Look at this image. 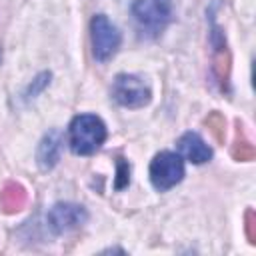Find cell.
<instances>
[{
    "label": "cell",
    "instance_id": "cell-9",
    "mask_svg": "<svg viewBox=\"0 0 256 256\" xmlns=\"http://www.w3.org/2000/svg\"><path fill=\"white\" fill-rule=\"evenodd\" d=\"M60 150H62V136L58 130H50L40 146H38V164L42 170H50L52 166H56V162L60 160Z\"/></svg>",
    "mask_w": 256,
    "mask_h": 256
},
{
    "label": "cell",
    "instance_id": "cell-2",
    "mask_svg": "<svg viewBox=\"0 0 256 256\" xmlns=\"http://www.w3.org/2000/svg\"><path fill=\"white\" fill-rule=\"evenodd\" d=\"M132 14L142 30L156 36L172 18V0H136Z\"/></svg>",
    "mask_w": 256,
    "mask_h": 256
},
{
    "label": "cell",
    "instance_id": "cell-12",
    "mask_svg": "<svg viewBox=\"0 0 256 256\" xmlns=\"http://www.w3.org/2000/svg\"><path fill=\"white\" fill-rule=\"evenodd\" d=\"M204 126L210 130V134L214 136V140L218 144H224V138H226V120L220 112H210L206 118H204Z\"/></svg>",
    "mask_w": 256,
    "mask_h": 256
},
{
    "label": "cell",
    "instance_id": "cell-4",
    "mask_svg": "<svg viewBox=\"0 0 256 256\" xmlns=\"http://www.w3.org/2000/svg\"><path fill=\"white\" fill-rule=\"evenodd\" d=\"M90 36H92V52L98 62H106L116 54L120 46V32L104 14H96L92 18Z\"/></svg>",
    "mask_w": 256,
    "mask_h": 256
},
{
    "label": "cell",
    "instance_id": "cell-6",
    "mask_svg": "<svg viewBox=\"0 0 256 256\" xmlns=\"http://www.w3.org/2000/svg\"><path fill=\"white\" fill-rule=\"evenodd\" d=\"M88 220V214L82 206L70 204V202H58L48 212V224L56 234L70 232L78 226H82Z\"/></svg>",
    "mask_w": 256,
    "mask_h": 256
},
{
    "label": "cell",
    "instance_id": "cell-7",
    "mask_svg": "<svg viewBox=\"0 0 256 256\" xmlns=\"http://www.w3.org/2000/svg\"><path fill=\"white\" fill-rule=\"evenodd\" d=\"M210 44H212V72L220 84L222 90L228 92V80H230V52L226 46V38L218 26L212 28L210 34Z\"/></svg>",
    "mask_w": 256,
    "mask_h": 256
},
{
    "label": "cell",
    "instance_id": "cell-3",
    "mask_svg": "<svg viewBox=\"0 0 256 256\" xmlns=\"http://www.w3.org/2000/svg\"><path fill=\"white\" fill-rule=\"evenodd\" d=\"M184 178V162L174 152H160L150 162V180L152 186L160 192L170 190Z\"/></svg>",
    "mask_w": 256,
    "mask_h": 256
},
{
    "label": "cell",
    "instance_id": "cell-14",
    "mask_svg": "<svg viewBox=\"0 0 256 256\" xmlns=\"http://www.w3.org/2000/svg\"><path fill=\"white\" fill-rule=\"evenodd\" d=\"M128 182H130V166H128V162L124 160V158H118V176H116V188L118 190H122L124 186H128Z\"/></svg>",
    "mask_w": 256,
    "mask_h": 256
},
{
    "label": "cell",
    "instance_id": "cell-8",
    "mask_svg": "<svg viewBox=\"0 0 256 256\" xmlns=\"http://www.w3.org/2000/svg\"><path fill=\"white\" fill-rule=\"evenodd\" d=\"M178 150H180V154H182L186 160H190V162H194V164H204V162H208V160L212 158L210 146H208L196 132H186V134H182V136L178 138Z\"/></svg>",
    "mask_w": 256,
    "mask_h": 256
},
{
    "label": "cell",
    "instance_id": "cell-15",
    "mask_svg": "<svg viewBox=\"0 0 256 256\" xmlns=\"http://www.w3.org/2000/svg\"><path fill=\"white\" fill-rule=\"evenodd\" d=\"M48 80H50V74H40L38 78H36V82H34V86H30V90H28V94L30 96H34L42 86H46L48 84Z\"/></svg>",
    "mask_w": 256,
    "mask_h": 256
},
{
    "label": "cell",
    "instance_id": "cell-13",
    "mask_svg": "<svg viewBox=\"0 0 256 256\" xmlns=\"http://www.w3.org/2000/svg\"><path fill=\"white\" fill-rule=\"evenodd\" d=\"M244 228H246V238L250 244H256V214L252 208L246 210L244 214Z\"/></svg>",
    "mask_w": 256,
    "mask_h": 256
},
{
    "label": "cell",
    "instance_id": "cell-10",
    "mask_svg": "<svg viewBox=\"0 0 256 256\" xmlns=\"http://www.w3.org/2000/svg\"><path fill=\"white\" fill-rule=\"evenodd\" d=\"M26 200H28L26 190L16 182H6L0 188V210L4 214L20 212L26 206Z\"/></svg>",
    "mask_w": 256,
    "mask_h": 256
},
{
    "label": "cell",
    "instance_id": "cell-1",
    "mask_svg": "<svg viewBox=\"0 0 256 256\" xmlns=\"http://www.w3.org/2000/svg\"><path fill=\"white\" fill-rule=\"evenodd\" d=\"M106 140V126L94 114H80L70 124V148L74 154H94Z\"/></svg>",
    "mask_w": 256,
    "mask_h": 256
},
{
    "label": "cell",
    "instance_id": "cell-5",
    "mask_svg": "<svg viewBox=\"0 0 256 256\" xmlns=\"http://www.w3.org/2000/svg\"><path fill=\"white\" fill-rule=\"evenodd\" d=\"M112 96L120 106L126 108H142L150 102V88L142 82V78L134 74H118L112 84Z\"/></svg>",
    "mask_w": 256,
    "mask_h": 256
},
{
    "label": "cell",
    "instance_id": "cell-11",
    "mask_svg": "<svg viewBox=\"0 0 256 256\" xmlns=\"http://www.w3.org/2000/svg\"><path fill=\"white\" fill-rule=\"evenodd\" d=\"M230 154H232V158L238 160V162H250V160L256 158V150H254V146L250 144V140L244 138V132H242L240 122L236 124V138H234V144H232V148H230Z\"/></svg>",
    "mask_w": 256,
    "mask_h": 256
}]
</instances>
